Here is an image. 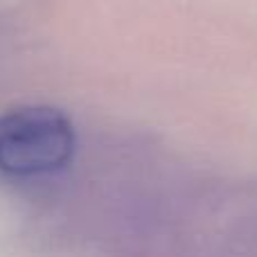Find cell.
<instances>
[{
	"mask_svg": "<svg viewBox=\"0 0 257 257\" xmlns=\"http://www.w3.org/2000/svg\"><path fill=\"white\" fill-rule=\"evenodd\" d=\"M77 133L54 106H18L0 113V172L12 178L50 176L70 165Z\"/></svg>",
	"mask_w": 257,
	"mask_h": 257,
	"instance_id": "cell-1",
	"label": "cell"
}]
</instances>
